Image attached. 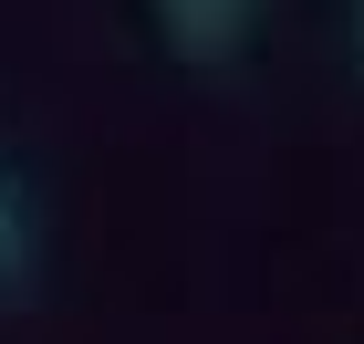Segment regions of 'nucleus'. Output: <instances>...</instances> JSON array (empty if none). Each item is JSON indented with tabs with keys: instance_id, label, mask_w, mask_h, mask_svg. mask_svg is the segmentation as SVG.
Instances as JSON below:
<instances>
[{
	"instance_id": "f257e3e1",
	"label": "nucleus",
	"mask_w": 364,
	"mask_h": 344,
	"mask_svg": "<svg viewBox=\"0 0 364 344\" xmlns=\"http://www.w3.org/2000/svg\"><path fill=\"white\" fill-rule=\"evenodd\" d=\"M156 21H167V42L188 63H219L240 31H250V0H156Z\"/></svg>"
},
{
	"instance_id": "f03ea898",
	"label": "nucleus",
	"mask_w": 364,
	"mask_h": 344,
	"mask_svg": "<svg viewBox=\"0 0 364 344\" xmlns=\"http://www.w3.org/2000/svg\"><path fill=\"white\" fill-rule=\"evenodd\" d=\"M21 251V219H11V188H0V261Z\"/></svg>"
}]
</instances>
